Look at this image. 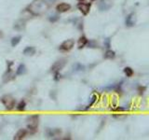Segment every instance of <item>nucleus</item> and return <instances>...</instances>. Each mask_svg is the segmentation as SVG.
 <instances>
[{
	"label": "nucleus",
	"mask_w": 149,
	"mask_h": 140,
	"mask_svg": "<svg viewBox=\"0 0 149 140\" xmlns=\"http://www.w3.org/2000/svg\"><path fill=\"white\" fill-rule=\"evenodd\" d=\"M49 9L48 2H46L45 0H34L31 4L29 5L28 11L31 12L33 16H39L44 14Z\"/></svg>",
	"instance_id": "obj_1"
},
{
	"label": "nucleus",
	"mask_w": 149,
	"mask_h": 140,
	"mask_svg": "<svg viewBox=\"0 0 149 140\" xmlns=\"http://www.w3.org/2000/svg\"><path fill=\"white\" fill-rule=\"evenodd\" d=\"M27 123V130L30 135H34L37 132V127L39 123V117L38 115H33L30 116L26 120Z\"/></svg>",
	"instance_id": "obj_2"
},
{
	"label": "nucleus",
	"mask_w": 149,
	"mask_h": 140,
	"mask_svg": "<svg viewBox=\"0 0 149 140\" xmlns=\"http://www.w3.org/2000/svg\"><path fill=\"white\" fill-rule=\"evenodd\" d=\"M1 102L8 110H12L15 106V99L9 94H5L1 97Z\"/></svg>",
	"instance_id": "obj_3"
},
{
	"label": "nucleus",
	"mask_w": 149,
	"mask_h": 140,
	"mask_svg": "<svg viewBox=\"0 0 149 140\" xmlns=\"http://www.w3.org/2000/svg\"><path fill=\"white\" fill-rule=\"evenodd\" d=\"M74 45H75L74 40L73 39H67V40L64 41L61 45H60L59 50L62 51H68L72 50L73 47H74Z\"/></svg>",
	"instance_id": "obj_4"
},
{
	"label": "nucleus",
	"mask_w": 149,
	"mask_h": 140,
	"mask_svg": "<svg viewBox=\"0 0 149 140\" xmlns=\"http://www.w3.org/2000/svg\"><path fill=\"white\" fill-rule=\"evenodd\" d=\"M77 9L83 15H88L89 11H91V3L79 2L77 4Z\"/></svg>",
	"instance_id": "obj_5"
},
{
	"label": "nucleus",
	"mask_w": 149,
	"mask_h": 140,
	"mask_svg": "<svg viewBox=\"0 0 149 140\" xmlns=\"http://www.w3.org/2000/svg\"><path fill=\"white\" fill-rule=\"evenodd\" d=\"M28 130L27 129H20L19 131L16 133V135H14L13 139L14 140H20V139H24L26 136L28 135Z\"/></svg>",
	"instance_id": "obj_6"
},
{
	"label": "nucleus",
	"mask_w": 149,
	"mask_h": 140,
	"mask_svg": "<svg viewBox=\"0 0 149 140\" xmlns=\"http://www.w3.org/2000/svg\"><path fill=\"white\" fill-rule=\"evenodd\" d=\"M65 64H66V61L65 60H60L58 62H56L53 66H52L51 69H52V71H53V72H59V71L65 66Z\"/></svg>",
	"instance_id": "obj_7"
},
{
	"label": "nucleus",
	"mask_w": 149,
	"mask_h": 140,
	"mask_svg": "<svg viewBox=\"0 0 149 140\" xmlns=\"http://www.w3.org/2000/svg\"><path fill=\"white\" fill-rule=\"evenodd\" d=\"M56 9H57L58 12H66L68 11L69 9H71V5L67 4V3H60L59 5H57V7H56Z\"/></svg>",
	"instance_id": "obj_8"
},
{
	"label": "nucleus",
	"mask_w": 149,
	"mask_h": 140,
	"mask_svg": "<svg viewBox=\"0 0 149 140\" xmlns=\"http://www.w3.org/2000/svg\"><path fill=\"white\" fill-rule=\"evenodd\" d=\"M126 25L128 27H131L135 25V22H136V19H135V14L134 13H131L128 15V17L126 18Z\"/></svg>",
	"instance_id": "obj_9"
},
{
	"label": "nucleus",
	"mask_w": 149,
	"mask_h": 140,
	"mask_svg": "<svg viewBox=\"0 0 149 140\" xmlns=\"http://www.w3.org/2000/svg\"><path fill=\"white\" fill-rule=\"evenodd\" d=\"M88 43H89L88 38L86 37L85 35H82V37H79V39H78V41H77L78 49H82V48H84Z\"/></svg>",
	"instance_id": "obj_10"
},
{
	"label": "nucleus",
	"mask_w": 149,
	"mask_h": 140,
	"mask_svg": "<svg viewBox=\"0 0 149 140\" xmlns=\"http://www.w3.org/2000/svg\"><path fill=\"white\" fill-rule=\"evenodd\" d=\"M35 53V49L32 46L26 47L24 50V54L27 55V56H32V55H34Z\"/></svg>",
	"instance_id": "obj_11"
},
{
	"label": "nucleus",
	"mask_w": 149,
	"mask_h": 140,
	"mask_svg": "<svg viewBox=\"0 0 149 140\" xmlns=\"http://www.w3.org/2000/svg\"><path fill=\"white\" fill-rule=\"evenodd\" d=\"M26 71H27L26 66H24V64H21L19 66L17 71H16V75H18V76H22V75H24L26 73Z\"/></svg>",
	"instance_id": "obj_12"
},
{
	"label": "nucleus",
	"mask_w": 149,
	"mask_h": 140,
	"mask_svg": "<svg viewBox=\"0 0 149 140\" xmlns=\"http://www.w3.org/2000/svg\"><path fill=\"white\" fill-rule=\"evenodd\" d=\"M115 56H116V53L112 50H107L104 53L105 59H114Z\"/></svg>",
	"instance_id": "obj_13"
},
{
	"label": "nucleus",
	"mask_w": 149,
	"mask_h": 140,
	"mask_svg": "<svg viewBox=\"0 0 149 140\" xmlns=\"http://www.w3.org/2000/svg\"><path fill=\"white\" fill-rule=\"evenodd\" d=\"M124 73H125V75H126V76H127L128 78L132 77V76H133V74H134L133 69H132L131 67H129V66H127V67L124 68Z\"/></svg>",
	"instance_id": "obj_14"
},
{
	"label": "nucleus",
	"mask_w": 149,
	"mask_h": 140,
	"mask_svg": "<svg viewBox=\"0 0 149 140\" xmlns=\"http://www.w3.org/2000/svg\"><path fill=\"white\" fill-rule=\"evenodd\" d=\"M22 37H14L11 38V45L12 47H16L17 45L20 43V41H21Z\"/></svg>",
	"instance_id": "obj_15"
},
{
	"label": "nucleus",
	"mask_w": 149,
	"mask_h": 140,
	"mask_svg": "<svg viewBox=\"0 0 149 140\" xmlns=\"http://www.w3.org/2000/svg\"><path fill=\"white\" fill-rule=\"evenodd\" d=\"M25 22L24 21H22V20H20V21H18L16 24H14V26H17V25H19V27H17L16 29L17 30H22V29L24 28V26H25Z\"/></svg>",
	"instance_id": "obj_16"
},
{
	"label": "nucleus",
	"mask_w": 149,
	"mask_h": 140,
	"mask_svg": "<svg viewBox=\"0 0 149 140\" xmlns=\"http://www.w3.org/2000/svg\"><path fill=\"white\" fill-rule=\"evenodd\" d=\"M25 106H26V103L24 102V100H22L21 102H20V103L18 104L17 109L19 110V111H24V110L25 109Z\"/></svg>",
	"instance_id": "obj_17"
},
{
	"label": "nucleus",
	"mask_w": 149,
	"mask_h": 140,
	"mask_svg": "<svg viewBox=\"0 0 149 140\" xmlns=\"http://www.w3.org/2000/svg\"><path fill=\"white\" fill-rule=\"evenodd\" d=\"M59 19H60V17L58 15H52L51 17L49 18V21L51 22H57Z\"/></svg>",
	"instance_id": "obj_18"
},
{
	"label": "nucleus",
	"mask_w": 149,
	"mask_h": 140,
	"mask_svg": "<svg viewBox=\"0 0 149 140\" xmlns=\"http://www.w3.org/2000/svg\"><path fill=\"white\" fill-rule=\"evenodd\" d=\"M96 98H97V97H96V95H93V96H92V100H91V104H89V106L88 107H91V106H92V105H93V104L95 103V101H96Z\"/></svg>",
	"instance_id": "obj_19"
},
{
	"label": "nucleus",
	"mask_w": 149,
	"mask_h": 140,
	"mask_svg": "<svg viewBox=\"0 0 149 140\" xmlns=\"http://www.w3.org/2000/svg\"><path fill=\"white\" fill-rule=\"evenodd\" d=\"M105 45L107 46L106 48H110V40H109L108 38L106 39V41H105Z\"/></svg>",
	"instance_id": "obj_20"
},
{
	"label": "nucleus",
	"mask_w": 149,
	"mask_h": 140,
	"mask_svg": "<svg viewBox=\"0 0 149 140\" xmlns=\"http://www.w3.org/2000/svg\"><path fill=\"white\" fill-rule=\"evenodd\" d=\"M115 110L116 111H124L125 108H123V107H117V108H116Z\"/></svg>",
	"instance_id": "obj_21"
},
{
	"label": "nucleus",
	"mask_w": 149,
	"mask_h": 140,
	"mask_svg": "<svg viewBox=\"0 0 149 140\" xmlns=\"http://www.w3.org/2000/svg\"><path fill=\"white\" fill-rule=\"evenodd\" d=\"M78 2H83V3H91V0H77Z\"/></svg>",
	"instance_id": "obj_22"
},
{
	"label": "nucleus",
	"mask_w": 149,
	"mask_h": 140,
	"mask_svg": "<svg viewBox=\"0 0 149 140\" xmlns=\"http://www.w3.org/2000/svg\"><path fill=\"white\" fill-rule=\"evenodd\" d=\"M91 1H94V0H91Z\"/></svg>",
	"instance_id": "obj_23"
}]
</instances>
